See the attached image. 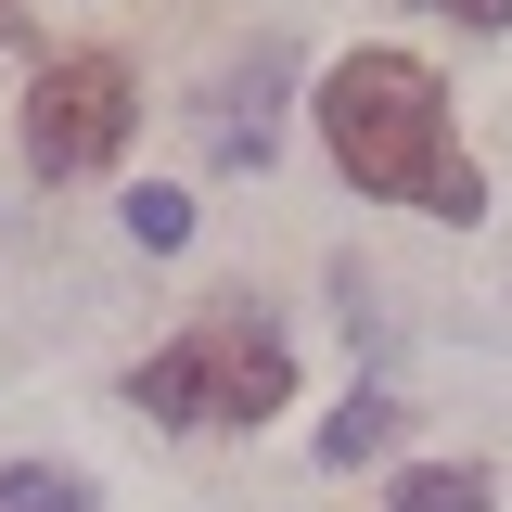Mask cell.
Returning a JSON list of instances; mask_svg holds the SVG:
<instances>
[{
	"mask_svg": "<svg viewBox=\"0 0 512 512\" xmlns=\"http://www.w3.org/2000/svg\"><path fill=\"white\" fill-rule=\"evenodd\" d=\"M384 436H397V397H346V410H333V436H320V461H372Z\"/></svg>",
	"mask_w": 512,
	"mask_h": 512,
	"instance_id": "cell-5",
	"label": "cell"
},
{
	"mask_svg": "<svg viewBox=\"0 0 512 512\" xmlns=\"http://www.w3.org/2000/svg\"><path fill=\"white\" fill-rule=\"evenodd\" d=\"M128 397H141L154 423H269V410L295 397V346H282L269 320L218 308V320H192L180 346H154V359L128 372Z\"/></svg>",
	"mask_w": 512,
	"mask_h": 512,
	"instance_id": "cell-2",
	"label": "cell"
},
{
	"mask_svg": "<svg viewBox=\"0 0 512 512\" xmlns=\"http://www.w3.org/2000/svg\"><path fill=\"white\" fill-rule=\"evenodd\" d=\"M128 231H141V244H180V231H192V192H128Z\"/></svg>",
	"mask_w": 512,
	"mask_h": 512,
	"instance_id": "cell-7",
	"label": "cell"
},
{
	"mask_svg": "<svg viewBox=\"0 0 512 512\" xmlns=\"http://www.w3.org/2000/svg\"><path fill=\"white\" fill-rule=\"evenodd\" d=\"M436 13H461V26H512V0H436Z\"/></svg>",
	"mask_w": 512,
	"mask_h": 512,
	"instance_id": "cell-8",
	"label": "cell"
},
{
	"mask_svg": "<svg viewBox=\"0 0 512 512\" xmlns=\"http://www.w3.org/2000/svg\"><path fill=\"white\" fill-rule=\"evenodd\" d=\"M0 512H90V487L52 474V461H13V474H0Z\"/></svg>",
	"mask_w": 512,
	"mask_h": 512,
	"instance_id": "cell-6",
	"label": "cell"
},
{
	"mask_svg": "<svg viewBox=\"0 0 512 512\" xmlns=\"http://www.w3.org/2000/svg\"><path fill=\"white\" fill-rule=\"evenodd\" d=\"M128 116H141V103H128V64L116 52H64L52 77L26 90V167H39V180H77V167H103L128 141Z\"/></svg>",
	"mask_w": 512,
	"mask_h": 512,
	"instance_id": "cell-3",
	"label": "cell"
},
{
	"mask_svg": "<svg viewBox=\"0 0 512 512\" xmlns=\"http://www.w3.org/2000/svg\"><path fill=\"white\" fill-rule=\"evenodd\" d=\"M0 39H13V0H0Z\"/></svg>",
	"mask_w": 512,
	"mask_h": 512,
	"instance_id": "cell-9",
	"label": "cell"
},
{
	"mask_svg": "<svg viewBox=\"0 0 512 512\" xmlns=\"http://www.w3.org/2000/svg\"><path fill=\"white\" fill-rule=\"evenodd\" d=\"M320 141L333 167L384 205H423V218H487V180L474 154L448 141V90L423 77L410 52H346L320 77Z\"/></svg>",
	"mask_w": 512,
	"mask_h": 512,
	"instance_id": "cell-1",
	"label": "cell"
},
{
	"mask_svg": "<svg viewBox=\"0 0 512 512\" xmlns=\"http://www.w3.org/2000/svg\"><path fill=\"white\" fill-rule=\"evenodd\" d=\"M500 487H487V461H423V474H397V500L384 512H487Z\"/></svg>",
	"mask_w": 512,
	"mask_h": 512,
	"instance_id": "cell-4",
	"label": "cell"
}]
</instances>
